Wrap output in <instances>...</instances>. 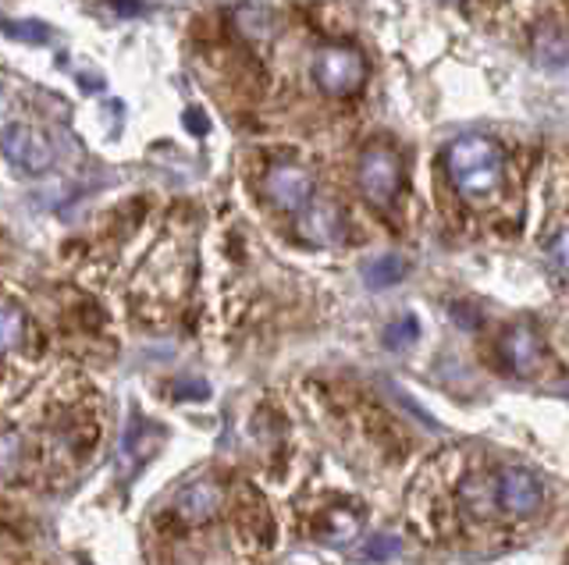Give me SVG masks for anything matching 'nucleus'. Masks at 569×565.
Masks as SVG:
<instances>
[{"instance_id":"obj_19","label":"nucleus","mask_w":569,"mask_h":565,"mask_svg":"<svg viewBox=\"0 0 569 565\" xmlns=\"http://www.w3.org/2000/svg\"><path fill=\"white\" fill-rule=\"evenodd\" d=\"M4 114H8V100L0 97V125H4Z\"/></svg>"},{"instance_id":"obj_2","label":"nucleus","mask_w":569,"mask_h":565,"mask_svg":"<svg viewBox=\"0 0 569 565\" xmlns=\"http://www.w3.org/2000/svg\"><path fill=\"white\" fill-rule=\"evenodd\" d=\"M313 79L328 97H349L367 79V61L352 47H325L313 58Z\"/></svg>"},{"instance_id":"obj_3","label":"nucleus","mask_w":569,"mask_h":565,"mask_svg":"<svg viewBox=\"0 0 569 565\" xmlns=\"http://www.w3.org/2000/svg\"><path fill=\"white\" fill-rule=\"evenodd\" d=\"M0 150H4L8 164L22 174H47L53 164L50 139L32 125H8L4 139H0Z\"/></svg>"},{"instance_id":"obj_9","label":"nucleus","mask_w":569,"mask_h":565,"mask_svg":"<svg viewBox=\"0 0 569 565\" xmlns=\"http://www.w3.org/2000/svg\"><path fill=\"white\" fill-rule=\"evenodd\" d=\"M502 352H506V360H509V366L516 370V374L530 377L533 370L541 366L545 345H541V339L530 327H512L506 334V342H502Z\"/></svg>"},{"instance_id":"obj_8","label":"nucleus","mask_w":569,"mask_h":565,"mask_svg":"<svg viewBox=\"0 0 569 565\" xmlns=\"http://www.w3.org/2000/svg\"><path fill=\"white\" fill-rule=\"evenodd\" d=\"M221 502H224V494L213 481H192L189 487L178 491L174 512H178V519H186V523H207L213 512L221 508Z\"/></svg>"},{"instance_id":"obj_15","label":"nucleus","mask_w":569,"mask_h":565,"mask_svg":"<svg viewBox=\"0 0 569 565\" xmlns=\"http://www.w3.org/2000/svg\"><path fill=\"white\" fill-rule=\"evenodd\" d=\"M417 334H420L417 316H402V321H396V324L388 327L385 345H388V349H406L409 342H417Z\"/></svg>"},{"instance_id":"obj_20","label":"nucleus","mask_w":569,"mask_h":565,"mask_svg":"<svg viewBox=\"0 0 569 565\" xmlns=\"http://www.w3.org/2000/svg\"><path fill=\"white\" fill-rule=\"evenodd\" d=\"M441 4H456V0H441Z\"/></svg>"},{"instance_id":"obj_17","label":"nucleus","mask_w":569,"mask_h":565,"mask_svg":"<svg viewBox=\"0 0 569 565\" xmlns=\"http://www.w3.org/2000/svg\"><path fill=\"white\" fill-rule=\"evenodd\" d=\"M239 26H242V29L257 26V37H267V32H271V22H267V14H263V11H242Z\"/></svg>"},{"instance_id":"obj_5","label":"nucleus","mask_w":569,"mask_h":565,"mask_svg":"<svg viewBox=\"0 0 569 565\" xmlns=\"http://www.w3.org/2000/svg\"><path fill=\"white\" fill-rule=\"evenodd\" d=\"M263 192L278 210L299 214V210H307L313 200V174L299 164H274L263 179Z\"/></svg>"},{"instance_id":"obj_6","label":"nucleus","mask_w":569,"mask_h":565,"mask_svg":"<svg viewBox=\"0 0 569 565\" xmlns=\"http://www.w3.org/2000/svg\"><path fill=\"white\" fill-rule=\"evenodd\" d=\"M495 491H498V508L512 512V516H530V512H538L545 502L541 481L523 466H509V470L498 473Z\"/></svg>"},{"instance_id":"obj_12","label":"nucleus","mask_w":569,"mask_h":565,"mask_svg":"<svg viewBox=\"0 0 569 565\" xmlns=\"http://www.w3.org/2000/svg\"><path fill=\"white\" fill-rule=\"evenodd\" d=\"M26 339V313L14 303H0V352L18 349Z\"/></svg>"},{"instance_id":"obj_16","label":"nucleus","mask_w":569,"mask_h":565,"mask_svg":"<svg viewBox=\"0 0 569 565\" xmlns=\"http://www.w3.org/2000/svg\"><path fill=\"white\" fill-rule=\"evenodd\" d=\"M399 552V544L391 541V537H373L370 547L363 552V558H388V555H396Z\"/></svg>"},{"instance_id":"obj_7","label":"nucleus","mask_w":569,"mask_h":565,"mask_svg":"<svg viewBox=\"0 0 569 565\" xmlns=\"http://www.w3.org/2000/svg\"><path fill=\"white\" fill-rule=\"evenodd\" d=\"M299 235L313 242V245H338L346 239V221H342V210L335 203H313L302 210V221H299Z\"/></svg>"},{"instance_id":"obj_10","label":"nucleus","mask_w":569,"mask_h":565,"mask_svg":"<svg viewBox=\"0 0 569 565\" xmlns=\"http://www.w3.org/2000/svg\"><path fill=\"white\" fill-rule=\"evenodd\" d=\"M406 278V260L396 253H385V256H373L367 268H363V281L370 289H388V285H399Z\"/></svg>"},{"instance_id":"obj_1","label":"nucleus","mask_w":569,"mask_h":565,"mask_svg":"<svg viewBox=\"0 0 569 565\" xmlns=\"http://www.w3.org/2000/svg\"><path fill=\"white\" fill-rule=\"evenodd\" d=\"M449 174L467 200H485L502 185V150L488 135H462L449 147Z\"/></svg>"},{"instance_id":"obj_4","label":"nucleus","mask_w":569,"mask_h":565,"mask_svg":"<svg viewBox=\"0 0 569 565\" xmlns=\"http://www.w3.org/2000/svg\"><path fill=\"white\" fill-rule=\"evenodd\" d=\"M399 185H402V164L391 150L373 147L360 157V189L373 206H388L399 196Z\"/></svg>"},{"instance_id":"obj_13","label":"nucleus","mask_w":569,"mask_h":565,"mask_svg":"<svg viewBox=\"0 0 569 565\" xmlns=\"http://www.w3.org/2000/svg\"><path fill=\"white\" fill-rule=\"evenodd\" d=\"M548 268L556 274H569V224L559 228L548 242Z\"/></svg>"},{"instance_id":"obj_11","label":"nucleus","mask_w":569,"mask_h":565,"mask_svg":"<svg viewBox=\"0 0 569 565\" xmlns=\"http://www.w3.org/2000/svg\"><path fill=\"white\" fill-rule=\"evenodd\" d=\"M533 54H538V61L545 68H556V64L569 61V40L562 37L556 26H545L538 32V40H533Z\"/></svg>"},{"instance_id":"obj_14","label":"nucleus","mask_w":569,"mask_h":565,"mask_svg":"<svg viewBox=\"0 0 569 565\" xmlns=\"http://www.w3.org/2000/svg\"><path fill=\"white\" fill-rule=\"evenodd\" d=\"M4 32L11 40H22V43H47L50 40V29L36 19H26V22H4Z\"/></svg>"},{"instance_id":"obj_18","label":"nucleus","mask_w":569,"mask_h":565,"mask_svg":"<svg viewBox=\"0 0 569 565\" xmlns=\"http://www.w3.org/2000/svg\"><path fill=\"white\" fill-rule=\"evenodd\" d=\"M186 125L192 129V135H207V129H210V121L200 114V111H189L186 114Z\"/></svg>"}]
</instances>
